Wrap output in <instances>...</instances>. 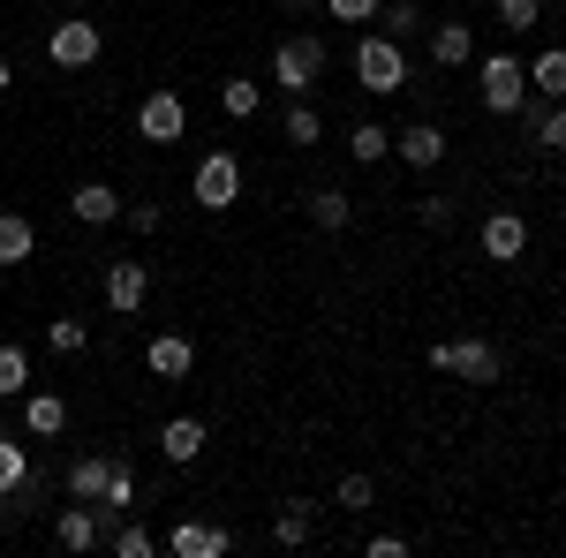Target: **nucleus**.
<instances>
[{
  "label": "nucleus",
  "instance_id": "14",
  "mask_svg": "<svg viewBox=\"0 0 566 558\" xmlns=\"http://www.w3.org/2000/svg\"><path fill=\"white\" fill-rule=\"evenodd\" d=\"M69 212H76V227H114L122 219V189L114 181H76L69 189Z\"/></svg>",
  "mask_w": 566,
  "mask_h": 558
},
{
  "label": "nucleus",
  "instance_id": "38",
  "mask_svg": "<svg viewBox=\"0 0 566 558\" xmlns=\"http://www.w3.org/2000/svg\"><path fill=\"white\" fill-rule=\"evenodd\" d=\"M416 212H423V227H446V219H453V197H423Z\"/></svg>",
  "mask_w": 566,
  "mask_h": 558
},
{
  "label": "nucleus",
  "instance_id": "23",
  "mask_svg": "<svg viewBox=\"0 0 566 558\" xmlns=\"http://www.w3.org/2000/svg\"><path fill=\"white\" fill-rule=\"evenodd\" d=\"M423 23H431V15H423V8H416V0H386V8H378V31H386L392 45L423 39Z\"/></svg>",
  "mask_w": 566,
  "mask_h": 558
},
{
  "label": "nucleus",
  "instance_id": "24",
  "mask_svg": "<svg viewBox=\"0 0 566 558\" xmlns=\"http://www.w3.org/2000/svg\"><path fill=\"white\" fill-rule=\"evenodd\" d=\"M303 204H310V227H325V234H340V227H348V219H355L348 189H310Z\"/></svg>",
  "mask_w": 566,
  "mask_h": 558
},
{
  "label": "nucleus",
  "instance_id": "19",
  "mask_svg": "<svg viewBox=\"0 0 566 558\" xmlns=\"http://www.w3.org/2000/svg\"><path fill=\"white\" fill-rule=\"evenodd\" d=\"M431 61L438 69H469L476 61V31L469 23H431Z\"/></svg>",
  "mask_w": 566,
  "mask_h": 558
},
{
  "label": "nucleus",
  "instance_id": "9",
  "mask_svg": "<svg viewBox=\"0 0 566 558\" xmlns=\"http://www.w3.org/2000/svg\"><path fill=\"white\" fill-rule=\"evenodd\" d=\"M483 257L491 264H522L528 257V219L522 212H483Z\"/></svg>",
  "mask_w": 566,
  "mask_h": 558
},
{
  "label": "nucleus",
  "instance_id": "12",
  "mask_svg": "<svg viewBox=\"0 0 566 558\" xmlns=\"http://www.w3.org/2000/svg\"><path fill=\"white\" fill-rule=\"evenodd\" d=\"M205 445H212V430H205V415H167V423H159V453H167L175 468H189V461H205Z\"/></svg>",
  "mask_w": 566,
  "mask_h": 558
},
{
  "label": "nucleus",
  "instance_id": "36",
  "mask_svg": "<svg viewBox=\"0 0 566 558\" xmlns=\"http://www.w3.org/2000/svg\"><path fill=\"white\" fill-rule=\"evenodd\" d=\"M122 219H129V234H159V204H122Z\"/></svg>",
  "mask_w": 566,
  "mask_h": 558
},
{
  "label": "nucleus",
  "instance_id": "17",
  "mask_svg": "<svg viewBox=\"0 0 566 558\" xmlns=\"http://www.w3.org/2000/svg\"><path fill=\"white\" fill-rule=\"evenodd\" d=\"M106 475H114V453H76V461H69V483H61V491H69L76 506H98Z\"/></svg>",
  "mask_w": 566,
  "mask_h": 558
},
{
  "label": "nucleus",
  "instance_id": "13",
  "mask_svg": "<svg viewBox=\"0 0 566 558\" xmlns=\"http://www.w3.org/2000/svg\"><path fill=\"white\" fill-rule=\"evenodd\" d=\"M392 159H408L416 173H431L446 159V129L438 122H408V129H392Z\"/></svg>",
  "mask_w": 566,
  "mask_h": 558
},
{
  "label": "nucleus",
  "instance_id": "32",
  "mask_svg": "<svg viewBox=\"0 0 566 558\" xmlns=\"http://www.w3.org/2000/svg\"><path fill=\"white\" fill-rule=\"evenodd\" d=\"M45 347H53V355H84L91 325H84V317H53V325H45Z\"/></svg>",
  "mask_w": 566,
  "mask_h": 558
},
{
  "label": "nucleus",
  "instance_id": "16",
  "mask_svg": "<svg viewBox=\"0 0 566 558\" xmlns=\"http://www.w3.org/2000/svg\"><path fill=\"white\" fill-rule=\"evenodd\" d=\"M69 430V392H23V438H61Z\"/></svg>",
  "mask_w": 566,
  "mask_h": 558
},
{
  "label": "nucleus",
  "instance_id": "25",
  "mask_svg": "<svg viewBox=\"0 0 566 558\" xmlns=\"http://www.w3.org/2000/svg\"><path fill=\"white\" fill-rule=\"evenodd\" d=\"M31 468H39V461H31V445L0 430V498H15V491H23V475H31Z\"/></svg>",
  "mask_w": 566,
  "mask_h": 558
},
{
  "label": "nucleus",
  "instance_id": "8",
  "mask_svg": "<svg viewBox=\"0 0 566 558\" xmlns=\"http://www.w3.org/2000/svg\"><path fill=\"white\" fill-rule=\"evenodd\" d=\"M159 544H167L175 558H227V551H234V536H227L219 520H175Z\"/></svg>",
  "mask_w": 566,
  "mask_h": 558
},
{
  "label": "nucleus",
  "instance_id": "6",
  "mask_svg": "<svg viewBox=\"0 0 566 558\" xmlns=\"http://www.w3.org/2000/svg\"><path fill=\"white\" fill-rule=\"evenodd\" d=\"M483 106L491 114H522L528 106V69L514 53H483Z\"/></svg>",
  "mask_w": 566,
  "mask_h": 558
},
{
  "label": "nucleus",
  "instance_id": "22",
  "mask_svg": "<svg viewBox=\"0 0 566 558\" xmlns=\"http://www.w3.org/2000/svg\"><path fill=\"white\" fill-rule=\"evenodd\" d=\"M528 69V91H544V98H566V45H544L536 61H522Z\"/></svg>",
  "mask_w": 566,
  "mask_h": 558
},
{
  "label": "nucleus",
  "instance_id": "1",
  "mask_svg": "<svg viewBox=\"0 0 566 558\" xmlns=\"http://www.w3.org/2000/svg\"><path fill=\"white\" fill-rule=\"evenodd\" d=\"M355 84L392 98V91H408V45H392L386 31H355V53H348Z\"/></svg>",
  "mask_w": 566,
  "mask_h": 558
},
{
  "label": "nucleus",
  "instance_id": "34",
  "mask_svg": "<svg viewBox=\"0 0 566 558\" xmlns=\"http://www.w3.org/2000/svg\"><path fill=\"white\" fill-rule=\"evenodd\" d=\"M378 8H386V0H325V15H333V23H355V31L378 23Z\"/></svg>",
  "mask_w": 566,
  "mask_h": 558
},
{
  "label": "nucleus",
  "instance_id": "20",
  "mask_svg": "<svg viewBox=\"0 0 566 558\" xmlns=\"http://www.w3.org/2000/svg\"><path fill=\"white\" fill-rule=\"evenodd\" d=\"M522 114H528V106H522ZM528 144H536V151H552V159L566 151V98H552V106H536V114H528Z\"/></svg>",
  "mask_w": 566,
  "mask_h": 558
},
{
  "label": "nucleus",
  "instance_id": "27",
  "mask_svg": "<svg viewBox=\"0 0 566 558\" xmlns=\"http://www.w3.org/2000/svg\"><path fill=\"white\" fill-rule=\"evenodd\" d=\"M348 159H355V167H378V159H392V129H378V122H355V129H348Z\"/></svg>",
  "mask_w": 566,
  "mask_h": 558
},
{
  "label": "nucleus",
  "instance_id": "40",
  "mask_svg": "<svg viewBox=\"0 0 566 558\" xmlns=\"http://www.w3.org/2000/svg\"><path fill=\"white\" fill-rule=\"evenodd\" d=\"M280 8H287V15H303V8H317V0H280Z\"/></svg>",
  "mask_w": 566,
  "mask_h": 558
},
{
  "label": "nucleus",
  "instance_id": "21",
  "mask_svg": "<svg viewBox=\"0 0 566 558\" xmlns=\"http://www.w3.org/2000/svg\"><path fill=\"white\" fill-rule=\"evenodd\" d=\"M39 257V227L23 212H0V264H31Z\"/></svg>",
  "mask_w": 566,
  "mask_h": 558
},
{
  "label": "nucleus",
  "instance_id": "41",
  "mask_svg": "<svg viewBox=\"0 0 566 558\" xmlns=\"http://www.w3.org/2000/svg\"><path fill=\"white\" fill-rule=\"evenodd\" d=\"M61 8H91V0H61Z\"/></svg>",
  "mask_w": 566,
  "mask_h": 558
},
{
  "label": "nucleus",
  "instance_id": "15",
  "mask_svg": "<svg viewBox=\"0 0 566 558\" xmlns=\"http://www.w3.org/2000/svg\"><path fill=\"white\" fill-rule=\"evenodd\" d=\"M499 370H506V362H499L491 340H453V370H446V378H461V386H499Z\"/></svg>",
  "mask_w": 566,
  "mask_h": 558
},
{
  "label": "nucleus",
  "instance_id": "29",
  "mask_svg": "<svg viewBox=\"0 0 566 558\" xmlns=\"http://www.w3.org/2000/svg\"><path fill=\"white\" fill-rule=\"evenodd\" d=\"M31 392V355L15 340H0V400H23Z\"/></svg>",
  "mask_w": 566,
  "mask_h": 558
},
{
  "label": "nucleus",
  "instance_id": "37",
  "mask_svg": "<svg viewBox=\"0 0 566 558\" xmlns=\"http://www.w3.org/2000/svg\"><path fill=\"white\" fill-rule=\"evenodd\" d=\"M363 558H408V536H370Z\"/></svg>",
  "mask_w": 566,
  "mask_h": 558
},
{
  "label": "nucleus",
  "instance_id": "18",
  "mask_svg": "<svg viewBox=\"0 0 566 558\" xmlns=\"http://www.w3.org/2000/svg\"><path fill=\"white\" fill-rule=\"evenodd\" d=\"M136 498H144V475H136L129 461H114V475H106V491H98V520H106V528H114V520L129 514Z\"/></svg>",
  "mask_w": 566,
  "mask_h": 558
},
{
  "label": "nucleus",
  "instance_id": "4",
  "mask_svg": "<svg viewBox=\"0 0 566 558\" xmlns=\"http://www.w3.org/2000/svg\"><path fill=\"white\" fill-rule=\"evenodd\" d=\"M136 136H144V144H181V136H189V98H181L175 84L144 91V98H136Z\"/></svg>",
  "mask_w": 566,
  "mask_h": 558
},
{
  "label": "nucleus",
  "instance_id": "10",
  "mask_svg": "<svg viewBox=\"0 0 566 558\" xmlns=\"http://www.w3.org/2000/svg\"><path fill=\"white\" fill-rule=\"evenodd\" d=\"M53 544H61V551H98V544H106L98 506H76V498H69V506L53 514Z\"/></svg>",
  "mask_w": 566,
  "mask_h": 558
},
{
  "label": "nucleus",
  "instance_id": "11",
  "mask_svg": "<svg viewBox=\"0 0 566 558\" xmlns=\"http://www.w3.org/2000/svg\"><path fill=\"white\" fill-rule=\"evenodd\" d=\"M144 370H151V378H189V370H197V340H189V333H151V340H144Z\"/></svg>",
  "mask_w": 566,
  "mask_h": 558
},
{
  "label": "nucleus",
  "instance_id": "30",
  "mask_svg": "<svg viewBox=\"0 0 566 558\" xmlns=\"http://www.w3.org/2000/svg\"><path fill=\"white\" fill-rule=\"evenodd\" d=\"M106 544H114L122 558H151V551H159V536H151L144 520H129V514H122L114 528H106Z\"/></svg>",
  "mask_w": 566,
  "mask_h": 558
},
{
  "label": "nucleus",
  "instance_id": "28",
  "mask_svg": "<svg viewBox=\"0 0 566 558\" xmlns=\"http://www.w3.org/2000/svg\"><path fill=\"white\" fill-rule=\"evenodd\" d=\"M258 106H264V84H250V76H227V84H219V114H227V122H250Z\"/></svg>",
  "mask_w": 566,
  "mask_h": 558
},
{
  "label": "nucleus",
  "instance_id": "26",
  "mask_svg": "<svg viewBox=\"0 0 566 558\" xmlns=\"http://www.w3.org/2000/svg\"><path fill=\"white\" fill-rule=\"evenodd\" d=\"M280 136H287V144H317V136H325V114H317V106H310V98H287V114H280Z\"/></svg>",
  "mask_w": 566,
  "mask_h": 558
},
{
  "label": "nucleus",
  "instance_id": "35",
  "mask_svg": "<svg viewBox=\"0 0 566 558\" xmlns=\"http://www.w3.org/2000/svg\"><path fill=\"white\" fill-rule=\"evenodd\" d=\"M340 506H348V514H370V506H378V483H370V475H340Z\"/></svg>",
  "mask_w": 566,
  "mask_h": 558
},
{
  "label": "nucleus",
  "instance_id": "31",
  "mask_svg": "<svg viewBox=\"0 0 566 558\" xmlns=\"http://www.w3.org/2000/svg\"><path fill=\"white\" fill-rule=\"evenodd\" d=\"M491 15H499V31H514V39H522V31L544 23V0H491Z\"/></svg>",
  "mask_w": 566,
  "mask_h": 558
},
{
  "label": "nucleus",
  "instance_id": "39",
  "mask_svg": "<svg viewBox=\"0 0 566 558\" xmlns=\"http://www.w3.org/2000/svg\"><path fill=\"white\" fill-rule=\"evenodd\" d=\"M8 84H15V61H8V53H0V98H8Z\"/></svg>",
  "mask_w": 566,
  "mask_h": 558
},
{
  "label": "nucleus",
  "instance_id": "7",
  "mask_svg": "<svg viewBox=\"0 0 566 558\" xmlns=\"http://www.w3.org/2000/svg\"><path fill=\"white\" fill-rule=\"evenodd\" d=\"M98 295H106V309H114V317H136V309H144V302H151V272H144V264H106V280H98Z\"/></svg>",
  "mask_w": 566,
  "mask_h": 558
},
{
  "label": "nucleus",
  "instance_id": "33",
  "mask_svg": "<svg viewBox=\"0 0 566 558\" xmlns=\"http://www.w3.org/2000/svg\"><path fill=\"white\" fill-rule=\"evenodd\" d=\"M272 544H287V551H295V544H310V506H303V498L272 514Z\"/></svg>",
  "mask_w": 566,
  "mask_h": 558
},
{
  "label": "nucleus",
  "instance_id": "3",
  "mask_svg": "<svg viewBox=\"0 0 566 558\" xmlns=\"http://www.w3.org/2000/svg\"><path fill=\"white\" fill-rule=\"evenodd\" d=\"M189 204H197V212H227V204H242V159H234V151H205L197 173H189Z\"/></svg>",
  "mask_w": 566,
  "mask_h": 558
},
{
  "label": "nucleus",
  "instance_id": "2",
  "mask_svg": "<svg viewBox=\"0 0 566 558\" xmlns=\"http://www.w3.org/2000/svg\"><path fill=\"white\" fill-rule=\"evenodd\" d=\"M325 61H333V53H325V39H317V31H295V39L272 45V84L287 91V98H310V91H317V76H325Z\"/></svg>",
  "mask_w": 566,
  "mask_h": 558
},
{
  "label": "nucleus",
  "instance_id": "5",
  "mask_svg": "<svg viewBox=\"0 0 566 558\" xmlns=\"http://www.w3.org/2000/svg\"><path fill=\"white\" fill-rule=\"evenodd\" d=\"M98 53H106V39H98V23H84V15H69V23H53L45 31V61L53 69H98Z\"/></svg>",
  "mask_w": 566,
  "mask_h": 558
}]
</instances>
